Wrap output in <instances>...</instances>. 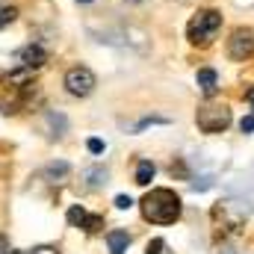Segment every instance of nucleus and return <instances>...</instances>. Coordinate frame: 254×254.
Wrapping results in <instances>:
<instances>
[{"label": "nucleus", "instance_id": "nucleus-1", "mask_svg": "<svg viewBox=\"0 0 254 254\" xmlns=\"http://www.w3.org/2000/svg\"><path fill=\"white\" fill-rule=\"evenodd\" d=\"M142 207V219L151 222V225H175L184 213V201L175 190H166V187H157V190L145 192V198L139 201Z\"/></svg>", "mask_w": 254, "mask_h": 254}, {"label": "nucleus", "instance_id": "nucleus-2", "mask_svg": "<svg viewBox=\"0 0 254 254\" xmlns=\"http://www.w3.org/2000/svg\"><path fill=\"white\" fill-rule=\"evenodd\" d=\"M219 30H222V12H216V9H198L190 18V24H187V39L195 48H207V45H213V39L219 36Z\"/></svg>", "mask_w": 254, "mask_h": 254}, {"label": "nucleus", "instance_id": "nucleus-3", "mask_svg": "<svg viewBox=\"0 0 254 254\" xmlns=\"http://www.w3.org/2000/svg\"><path fill=\"white\" fill-rule=\"evenodd\" d=\"M195 125L201 133L207 136H216V133H225L231 127V107L228 104H216V101H207L195 110Z\"/></svg>", "mask_w": 254, "mask_h": 254}, {"label": "nucleus", "instance_id": "nucleus-4", "mask_svg": "<svg viewBox=\"0 0 254 254\" xmlns=\"http://www.w3.org/2000/svg\"><path fill=\"white\" fill-rule=\"evenodd\" d=\"M95 86H98V80H95V74H92L86 65H74V68L65 71V89H68V95H74V98H89V95L95 92Z\"/></svg>", "mask_w": 254, "mask_h": 254}, {"label": "nucleus", "instance_id": "nucleus-5", "mask_svg": "<svg viewBox=\"0 0 254 254\" xmlns=\"http://www.w3.org/2000/svg\"><path fill=\"white\" fill-rule=\"evenodd\" d=\"M228 57L234 63H246L254 57V30L249 27H237L228 39Z\"/></svg>", "mask_w": 254, "mask_h": 254}, {"label": "nucleus", "instance_id": "nucleus-6", "mask_svg": "<svg viewBox=\"0 0 254 254\" xmlns=\"http://www.w3.org/2000/svg\"><path fill=\"white\" fill-rule=\"evenodd\" d=\"M68 222L74 225V228H83L86 234H98L101 228H104V219L98 216V213H89V210H83V207H68Z\"/></svg>", "mask_w": 254, "mask_h": 254}, {"label": "nucleus", "instance_id": "nucleus-7", "mask_svg": "<svg viewBox=\"0 0 254 254\" xmlns=\"http://www.w3.org/2000/svg\"><path fill=\"white\" fill-rule=\"evenodd\" d=\"M18 63H21V68L36 71V68H42V65L48 63V54H45V48H42V45H27V48L18 54Z\"/></svg>", "mask_w": 254, "mask_h": 254}, {"label": "nucleus", "instance_id": "nucleus-8", "mask_svg": "<svg viewBox=\"0 0 254 254\" xmlns=\"http://www.w3.org/2000/svg\"><path fill=\"white\" fill-rule=\"evenodd\" d=\"M195 80H198V89H201L204 95H213V92L219 89V74H216L213 68H198Z\"/></svg>", "mask_w": 254, "mask_h": 254}, {"label": "nucleus", "instance_id": "nucleus-9", "mask_svg": "<svg viewBox=\"0 0 254 254\" xmlns=\"http://www.w3.org/2000/svg\"><path fill=\"white\" fill-rule=\"evenodd\" d=\"M107 178H110V172H107L104 166H92V169H86V172H83V181H86V187H89V190L104 187V184H107Z\"/></svg>", "mask_w": 254, "mask_h": 254}, {"label": "nucleus", "instance_id": "nucleus-10", "mask_svg": "<svg viewBox=\"0 0 254 254\" xmlns=\"http://www.w3.org/2000/svg\"><path fill=\"white\" fill-rule=\"evenodd\" d=\"M107 246H110V254H125L127 246H130V234L127 231H110L107 234Z\"/></svg>", "mask_w": 254, "mask_h": 254}, {"label": "nucleus", "instance_id": "nucleus-11", "mask_svg": "<svg viewBox=\"0 0 254 254\" xmlns=\"http://www.w3.org/2000/svg\"><path fill=\"white\" fill-rule=\"evenodd\" d=\"M154 175H157V166H154L151 160H142V163L136 166V184H139V187H148V184L154 181Z\"/></svg>", "mask_w": 254, "mask_h": 254}, {"label": "nucleus", "instance_id": "nucleus-12", "mask_svg": "<svg viewBox=\"0 0 254 254\" xmlns=\"http://www.w3.org/2000/svg\"><path fill=\"white\" fill-rule=\"evenodd\" d=\"M48 125H51V139H60L65 133V116H60V113H48Z\"/></svg>", "mask_w": 254, "mask_h": 254}, {"label": "nucleus", "instance_id": "nucleus-13", "mask_svg": "<svg viewBox=\"0 0 254 254\" xmlns=\"http://www.w3.org/2000/svg\"><path fill=\"white\" fill-rule=\"evenodd\" d=\"M68 172H71V166L60 160V163H51V166L45 169V178H51V181H63V178L68 175Z\"/></svg>", "mask_w": 254, "mask_h": 254}, {"label": "nucleus", "instance_id": "nucleus-14", "mask_svg": "<svg viewBox=\"0 0 254 254\" xmlns=\"http://www.w3.org/2000/svg\"><path fill=\"white\" fill-rule=\"evenodd\" d=\"M15 18H18V9H15V6H3V9H0V30H6Z\"/></svg>", "mask_w": 254, "mask_h": 254}, {"label": "nucleus", "instance_id": "nucleus-15", "mask_svg": "<svg viewBox=\"0 0 254 254\" xmlns=\"http://www.w3.org/2000/svg\"><path fill=\"white\" fill-rule=\"evenodd\" d=\"M148 125H166V119H163V116H151V119H142V122L133 127V130H145Z\"/></svg>", "mask_w": 254, "mask_h": 254}, {"label": "nucleus", "instance_id": "nucleus-16", "mask_svg": "<svg viewBox=\"0 0 254 254\" xmlns=\"http://www.w3.org/2000/svg\"><path fill=\"white\" fill-rule=\"evenodd\" d=\"M86 148H89L92 154H104V151H107V142H101V139H89Z\"/></svg>", "mask_w": 254, "mask_h": 254}, {"label": "nucleus", "instance_id": "nucleus-17", "mask_svg": "<svg viewBox=\"0 0 254 254\" xmlns=\"http://www.w3.org/2000/svg\"><path fill=\"white\" fill-rule=\"evenodd\" d=\"M163 252H166V240H151L145 254H163Z\"/></svg>", "mask_w": 254, "mask_h": 254}, {"label": "nucleus", "instance_id": "nucleus-18", "mask_svg": "<svg viewBox=\"0 0 254 254\" xmlns=\"http://www.w3.org/2000/svg\"><path fill=\"white\" fill-rule=\"evenodd\" d=\"M240 130H243V133H254V116H246V119L240 122Z\"/></svg>", "mask_w": 254, "mask_h": 254}, {"label": "nucleus", "instance_id": "nucleus-19", "mask_svg": "<svg viewBox=\"0 0 254 254\" xmlns=\"http://www.w3.org/2000/svg\"><path fill=\"white\" fill-rule=\"evenodd\" d=\"M116 207H119V210H130V207H133L130 195H119V198H116Z\"/></svg>", "mask_w": 254, "mask_h": 254}, {"label": "nucleus", "instance_id": "nucleus-20", "mask_svg": "<svg viewBox=\"0 0 254 254\" xmlns=\"http://www.w3.org/2000/svg\"><path fill=\"white\" fill-rule=\"evenodd\" d=\"M30 254H60V252H57L54 246H39V249H33Z\"/></svg>", "mask_w": 254, "mask_h": 254}, {"label": "nucleus", "instance_id": "nucleus-21", "mask_svg": "<svg viewBox=\"0 0 254 254\" xmlns=\"http://www.w3.org/2000/svg\"><path fill=\"white\" fill-rule=\"evenodd\" d=\"M246 101L252 104V110H254V89H249V92H246Z\"/></svg>", "mask_w": 254, "mask_h": 254}, {"label": "nucleus", "instance_id": "nucleus-22", "mask_svg": "<svg viewBox=\"0 0 254 254\" xmlns=\"http://www.w3.org/2000/svg\"><path fill=\"white\" fill-rule=\"evenodd\" d=\"M0 254H21V252H15V249H3Z\"/></svg>", "mask_w": 254, "mask_h": 254}, {"label": "nucleus", "instance_id": "nucleus-23", "mask_svg": "<svg viewBox=\"0 0 254 254\" xmlns=\"http://www.w3.org/2000/svg\"><path fill=\"white\" fill-rule=\"evenodd\" d=\"M77 3H92V0H77Z\"/></svg>", "mask_w": 254, "mask_h": 254}]
</instances>
